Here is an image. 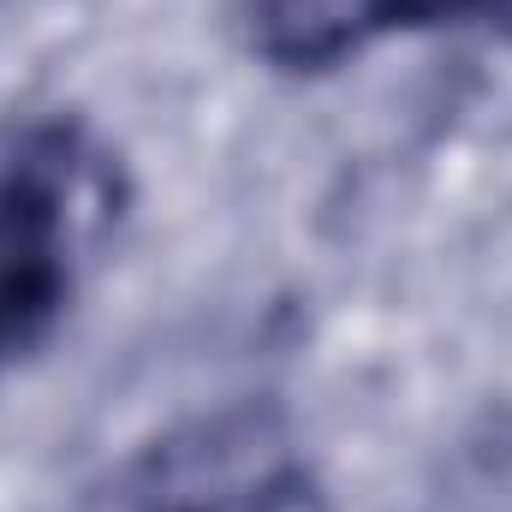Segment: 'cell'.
Returning <instances> with one entry per match:
<instances>
[{
  "instance_id": "1",
  "label": "cell",
  "mask_w": 512,
  "mask_h": 512,
  "mask_svg": "<svg viewBox=\"0 0 512 512\" xmlns=\"http://www.w3.org/2000/svg\"><path fill=\"white\" fill-rule=\"evenodd\" d=\"M262 30L280 54H328L382 18H423L429 0H256Z\"/></svg>"
},
{
  "instance_id": "2",
  "label": "cell",
  "mask_w": 512,
  "mask_h": 512,
  "mask_svg": "<svg viewBox=\"0 0 512 512\" xmlns=\"http://www.w3.org/2000/svg\"><path fill=\"white\" fill-rule=\"evenodd\" d=\"M447 512H512V441L471 453L453 483H447Z\"/></svg>"
}]
</instances>
